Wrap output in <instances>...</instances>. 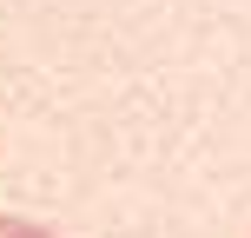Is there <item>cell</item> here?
Returning a JSON list of instances; mask_svg holds the SVG:
<instances>
[{"label": "cell", "mask_w": 251, "mask_h": 238, "mask_svg": "<svg viewBox=\"0 0 251 238\" xmlns=\"http://www.w3.org/2000/svg\"><path fill=\"white\" fill-rule=\"evenodd\" d=\"M0 238H53V225H33V218H13V212H0Z\"/></svg>", "instance_id": "1"}]
</instances>
